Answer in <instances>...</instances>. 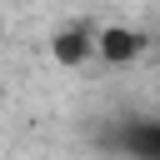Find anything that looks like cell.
<instances>
[{
  "instance_id": "6da1fadb",
  "label": "cell",
  "mask_w": 160,
  "mask_h": 160,
  "mask_svg": "<svg viewBox=\"0 0 160 160\" xmlns=\"http://www.w3.org/2000/svg\"><path fill=\"white\" fill-rule=\"evenodd\" d=\"M150 45L155 40L135 25H100L95 30V60H105V65H135Z\"/></svg>"
},
{
  "instance_id": "7a4b0ae2",
  "label": "cell",
  "mask_w": 160,
  "mask_h": 160,
  "mask_svg": "<svg viewBox=\"0 0 160 160\" xmlns=\"http://www.w3.org/2000/svg\"><path fill=\"white\" fill-rule=\"evenodd\" d=\"M110 140L125 160H160V115H125Z\"/></svg>"
},
{
  "instance_id": "3957f363",
  "label": "cell",
  "mask_w": 160,
  "mask_h": 160,
  "mask_svg": "<svg viewBox=\"0 0 160 160\" xmlns=\"http://www.w3.org/2000/svg\"><path fill=\"white\" fill-rule=\"evenodd\" d=\"M50 60H55L60 70L90 65V60H95V30H90V25H60V30L50 35Z\"/></svg>"
}]
</instances>
